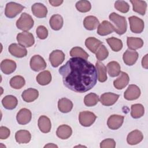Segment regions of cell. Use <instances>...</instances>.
Here are the masks:
<instances>
[{"mask_svg":"<svg viewBox=\"0 0 148 148\" xmlns=\"http://www.w3.org/2000/svg\"><path fill=\"white\" fill-rule=\"evenodd\" d=\"M76 9L82 13H86L89 12L91 8V3L89 1L86 0L79 1L76 3Z\"/></svg>","mask_w":148,"mask_h":148,"instance_id":"ab89813d","label":"cell"},{"mask_svg":"<svg viewBox=\"0 0 148 148\" xmlns=\"http://www.w3.org/2000/svg\"><path fill=\"white\" fill-rule=\"evenodd\" d=\"M65 60V54L62 51L60 50H53L49 56V61L51 65L56 68L61 64Z\"/></svg>","mask_w":148,"mask_h":148,"instance_id":"9c48e42d","label":"cell"},{"mask_svg":"<svg viewBox=\"0 0 148 148\" xmlns=\"http://www.w3.org/2000/svg\"><path fill=\"white\" fill-rule=\"evenodd\" d=\"M64 84L76 92L91 90L97 83V72L95 66L80 57L70 58L58 70Z\"/></svg>","mask_w":148,"mask_h":148,"instance_id":"6da1fadb","label":"cell"},{"mask_svg":"<svg viewBox=\"0 0 148 148\" xmlns=\"http://www.w3.org/2000/svg\"><path fill=\"white\" fill-rule=\"evenodd\" d=\"M96 58L98 60L103 61L105 60L109 56V51L105 45H101L98 50L95 53Z\"/></svg>","mask_w":148,"mask_h":148,"instance_id":"60d3db41","label":"cell"},{"mask_svg":"<svg viewBox=\"0 0 148 148\" xmlns=\"http://www.w3.org/2000/svg\"><path fill=\"white\" fill-rule=\"evenodd\" d=\"M38 125L40 131L43 133H48L50 131L51 123L50 119L46 116H41L38 119Z\"/></svg>","mask_w":148,"mask_h":148,"instance_id":"44dd1931","label":"cell"},{"mask_svg":"<svg viewBox=\"0 0 148 148\" xmlns=\"http://www.w3.org/2000/svg\"><path fill=\"white\" fill-rule=\"evenodd\" d=\"M30 67L35 71L38 72L45 69L46 68V62L43 57L39 55H34L30 60Z\"/></svg>","mask_w":148,"mask_h":148,"instance_id":"ba28073f","label":"cell"},{"mask_svg":"<svg viewBox=\"0 0 148 148\" xmlns=\"http://www.w3.org/2000/svg\"><path fill=\"white\" fill-rule=\"evenodd\" d=\"M37 36L40 39H45L48 36V30L43 25H39L36 30Z\"/></svg>","mask_w":148,"mask_h":148,"instance_id":"7bdbcfd3","label":"cell"},{"mask_svg":"<svg viewBox=\"0 0 148 148\" xmlns=\"http://www.w3.org/2000/svg\"><path fill=\"white\" fill-rule=\"evenodd\" d=\"M114 8L118 11L126 13L129 11L130 5L124 1H117L114 3Z\"/></svg>","mask_w":148,"mask_h":148,"instance_id":"b9f144b4","label":"cell"},{"mask_svg":"<svg viewBox=\"0 0 148 148\" xmlns=\"http://www.w3.org/2000/svg\"><path fill=\"white\" fill-rule=\"evenodd\" d=\"M2 103L3 107L8 110L14 109L18 103V101L16 97L12 95L5 96L2 100Z\"/></svg>","mask_w":148,"mask_h":148,"instance_id":"4316f807","label":"cell"},{"mask_svg":"<svg viewBox=\"0 0 148 148\" xmlns=\"http://www.w3.org/2000/svg\"><path fill=\"white\" fill-rule=\"evenodd\" d=\"M49 2L53 6H58L63 3L62 0H49Z\"/></svg>","mask_w":148,"mask_h":148,"instance_id":"bcb514c9","label":"cell"},{"mask_svg":"<svg viewBox=\"0 0 148 148\" xmlns=\"http://www.w3.org/2000/svg\"><path fill=\"white\" fill-rule=\"evenodd\" d=\"M99 101V97L95 93H89L84 97V103L87 106H94Z\"/></svg>","mask_w":148,"mask_h":148,"instance_id":"74e56055","label":"cell"},{"mask_svg":"<svg viewBox=\"0 0 148 148\" xmlns=\"http://www.w3.org/2000/svg\"><path fill=\"white\" fill-rule=\"evenodd\" d=\"M124 117L118 114L111 115L108 119L107 125L108 127L113 130L119 129L123 124Z\"/></svg>","mask_w":148,"mask_h":148,"instance_id":"4fadbf2b","label":"cell"},{"mask_svg":"<svg viewBox=\"0 0 148 148\" xmlns=\"http://www.w3.org/2000/svg\"><path fill=\"white\" fill-rule=\"evenodd\" d=\"M114 31V26L108 21H103L98 27L97 34L101 36H106Z\"/></svg>","mask_w":148,"mask_h":148,"instance_id":"9a60e30c","label":"cell"},{"mask_svg":"<svg viewBox=\"0 0 148 148\" xmlns=\"http://www.w3.org/2000/svg\"><path fill=\"white\" fill-rule=\"evenodd\" d=\"M111 49L114 51H119L123 48L122 41L115 37L109 38L106 39Z\"/></svg>","mask_w":148,"mask_h":148,"instance_id":"d590c367","label":"cell"},{"mask_svg":"<svg viewBox=\"0 0 148 148\" xmlns=\"http://www.w3.org/2000/svg\"><path fill=\"white\" fill-rule=\"evenodd\" d=\"M95 68L97 72V76H98V80L100 82H105L107 79V69L106 67L105 66V65L100 62L99 61H97L95 64Z\"/></svg>","mask_w":148,"mask_h":148,"instance_id":"f1b7e54d","label":"cell"},{"mask_svg":"<svg viewBox=\"0 0 148 148\" xmlns=\"http://www.w3.org/2000/svg\"><path fill=\"white\" fill-rule=\"evenodd\" d=\"M119 98V95L112 92H105L101 95V103L106 106H112L114 105Z\"/></svg>","mask_w":148,"mask_h":148,"instance_id":"5bb4252c","label":"cell"},{"mask_svg":"<svg viewBox=\"0 0 148 148\" xmlns=\"http://www.w3.org/2000/svg\"><path fill=\"white\" fill-rule=\"evenodd\" d=\"M25 82V79L23 76L17 75L10 79V85L14 89H20L24 86Z\"/></svg>","mask_w":148,"mask_h":148,"instance_id":"8d00e7d4","label":"cell"},{"mask_svg":"<svg viewBox=\"0 0 148 148\" xmlns=\"http://www.w3.org/2000/svg\"><path fill=\"white\" fill-rule=\"evenodd\" d=\"M143 139V135L141 131L135 130L130 132L127 138V143L131 145H137Z\"/></svg>","mask_w":148,"mask_h":148,"instance_id":"ac0fdd59","label":"cell"},{"mask_svg":"<svg viewBox=\"0 0 148 148\" xmlns=\"http://www.w3.org/2000/svg\"><path fill=\"white\" fill-rule=\"evenodd\" d=\"M84 28L89 31L94 30L99 25V21L98 18L93 16H88L85 17L83 20Z\"/></svg>","mask_w":148,"mask_h":148,"instance_id":"603a6c76","label":"cell"},{"mask_svg":"<svg viewBox=\"0 0 148 148\" xmlns=\"http://www.w3.org/2000/svg\"><path fill=\"white\" fill-rule=\"evenodd\" d=\"M97 116L94 113L89 111H83L80 112L79 120L80 124L84 127L91 126L95 121Z\"/></svg>","mask_w":148,"mask_h":148,"instance_id":"8992f818","label":"cell"},{"mask_svg":"<svg viewBox=\"0 0 148 148\" xmlns=\"http://www.w3.org/2000/svg\"><path fill=\"white\" fill-rule=\"evenodd\" d=\"M10 134V130L3 126H1L0 127V139H7Z\"/></svg>","mask_w":148,"mask_h":148,"instance_id":"f6af8a7d","label":"cell"},{"mask_svg":"<svg viewBox=\"0 0 148 148\" xmlns=\"http://www.w3.org/2000/svg\"><path fill=\"white\" fill-rule=\"evenodd\" d=\"M131 31L135 34L141 33L144 29V21L139 17L132 16L128 18Z\"/></svg>","mask_w":148,"mask_h":148,"instance_id":"52a82bcc","label":"cell"},{"mask_svg":"<svg viewBox=\"0 0 148 148\" xmlns=\"http://www.w3.org/2000/svg\"><path fill=\"white\" fill-rule=\"evenodd\" d=\"M107 71L108 74L111 77H116L120 75L121 67L120 64L116 61H111L107 64Z\"/></svg>","mask_w":148,"mask_h":148,"instance_id":"1f68e13d","label":"cell"},{"mask_svg":"<svg viewBox=\"0 0 148 148\" xmlns=\"http://www.w3.org/2000/svg\"><path fill=\"white\" fill-rule=\"evenodd\" d=\"M120 74V76L113 82L114 87L118 90H121L125 87L130 81L129 76L127 73L121 72Z\"/></svg>","mask_w":148,"mask_h":148,"instance_id":"ffe728a7","label":"cell"},{"mask_svg":"<svg viewBox=\"0 0 148 148\" xmlns=\"http://www.w3.org/2000/svg\"><path fill=\"white\" fill-rule=\"evenodd\" d=\"M38 91L32 88H29L24 90L21 94L23 99L26 102H32L34 101L38 98Z\"/></svg>","mask_w":148,"mask_h":148,"instance_id":"7402d4cb","label":"cell"},{"mask_svg":"<svg viewBox=\"0 0 148 148\" xmlns=\"http://www.w3.org/2000/svg\"><path fill=\"white\" fill-rule=\"evenodd\" d=\"M140 95V88L135 84H130L124 92V98L128 101H133L138 99Z\"/></svg>","mask_w":148,"mask_h":148,"instance_id":"8fae6325","label":"cell"},{"mask_svg":"<svg viewBox=\"0 0 148 148\" xmlns=\"http://www.w3.org/2000/svg\"><path fill=\"white\" fill-rule=\"evenodd\" d=\"M9 53L17 58H23L27 56V50L25 47L17 43H12L9 47Z\"/></svg>","mask_w":148,"mask_h":148,"instance_id":"30bf717a","label":"cell"},{"mask_svg":"<svg viewBox=\"0 0 148 148\" xmlns=\"http://www.w3.org/2000/svg\"><path fill=\"white\" fill-rule=\"evenodd\" d=\"M102 42L94 37H89L86 39L85 45L87 48L92 53H95Z\"/></svg>","mask_w":148,"mask_h":148,"instance_id":"cb8c5ba5","label":"cell"},{"mask_svg":"<svg viewBox=\"0 0 148 148\" xmlns=\"http://www.w3.org/2000/svg\"><path fill=\"white\" fill-rule=\"evenodd\" d=\"M45 147H58V146L53 143H48L45 146Z\"/></svg>","mask_w":148,"mask_h":148,"instance_id":"c3c4849f","label":"cell"},{"mask_svg":"<svg viewBox=\"0 0 148 148\" xmlns=\"http://www.w3.org/2000/svg\"><path fill=\"white\" fill-rule=\"evenodd\" d=\"M133 10L141 15H145L147 8V3L145 1L131 0Z\"/></svg>","mask_w":148,"mask_h":148,"instance_id":"f546056e","label":"cell"},{"mask_svg":"<svg viewBox=\"0 0 148 148\" xmlns=\"http://www.w3.org/2000/svg\"><path fill=\"white\" fill-rule=\"evenodd\" d=\"M109 19L111 20L114 26V31L119 35L124 34L127 28V23L124 17L121 16L115 12H113L109 14Z\"/></svg>","mask_w":148,"mask_h":148,"instance_id":"7a4b0ae2","label":"cell"},{"mask_svg":"<svg viewBox=\"0 0 148 148\" xmlns=\"http://www.w3.org/2000/svg\"><path fill=\"white\" fill-rule=\"evenodd\" d=\"M16 63L14 61L9 59L3 60L1 62V69L6 75H9L13 73L16 70Z\"/></svg>","mask_w":148,"mask_h":148,"instance_id":"e0dca14e","label":"cell"},{"mask_svg":"<svg viewBox=\"0 0 148 148\" xmlns=\"http://www.w3.org/2000/svg\"><path fill=\"white\" fill-rule=\"evenodd\" d=\"M38 83L42 86H45L51 81V75L49 71H44L39 73L36 76Z\"/></svg>","mask_w":148,"mask_h":148,"instance_id":"836d02e7","label":"cell"},{"mask_svg":"<svg viewBox=\"0 0 148 148\" xmlns=\"http://www.w3.org/2000/svg\"><path fill=\"white\" fill-rule=\"evenodd\" d=\"M70 56L73 57H80L87 60L88 57V53L80 47H74L70 51Z\"/></svg>","mask_w":148,"mask_h":148,"instance_id":"f35d334b","label":"cell"},{"mask_svg":"<svg viewBox=\"0 0 148 148\" xmlns=\"http://www.w3.org/2000/svg\"><path fill=\"white\" fill-rule=\"evenodd\" d=\"M131 115L134 119H139L142 117L145 113V108L142 104H134L131 107Z\"/></svg>","mask_w":148,"mask_h":148,"instance_id":"e575fe53","label":"cell"},{"mask_svg":"<svg viewBox=\"0 0 148 148\" xmlns=\"http://www.w3.org/2000/svg\"><path fill=\"white\" fill-rule=\"evenodd\" d=\"M115 147L116 142L111 138L104 139L100 143V147L101 148H114Z\"/></svg>","mask_w":148,"mask_h":148,"instance_id":"ee69618b","label":"cell"},{"mask_svg":"<svg viewBox=\"0 0 148 148\" xmlns=\"http://www.w3.org/2000/svg\"><path fill=\"white\" fill-rule=\"evenodd\" d=\"M72 134V130L68 125L63 124L59 126L57 130V136L61 139H66L69 138Z\"/></svg>","mask_w":148,"mask_h":148,"instance_id":"d4e9b609","label":"cell"},{"mask_svg":"<svg viewBox=\"0 0 148 148\" xmlns=\"http://www.w3.org/2000/svg\"><path fill=\"white\" fill-rule=\"evenodd\" d=\"M80 146H81V147H85V146H76V147H80Z\"/></svg>","mask_w":148,"mask_h":148,"instance_id":"681fc988","label":"cell"},{"mask_svg":"<svg viewBox=\"0 0 148 148\" xmlns=\"http://www.w3.org/2000/svg\"><path fill=\"white\" fill-rule=\"evenodd\" d=\"M24 9V7L23 5L16 2H10L6 5L5 14L8 18H14L20 13Z\"/></svg>","mask_w":148,"mask_h":148,"instance_id":"277c9868","label":"cell"},{"mask_svg":"<svg viewBox=\"0 0 148 148\" xmlns=\"http://www.w3.org/2000/svg\"><path fill=\"white\" fill-rule=\"evenodd\" d=\"M138 56L139 55L137 51L127 49L123 54V61L127 65H133L136 62L138 58Z\"/></svg>","mask_w":148,"mask_h":148,"instance_id":"2e32d148","label":"cell"},{"mask_svg":"<svg viewBox=\"0 0 148 148\" xmlns=\"http://www.w3.org/2000/svg\"><path fill=\"white\" fill-rule=\"evenodd\" d=\"M147 54H146L142 58V66L145 68V69H147L148 68V65H147Z\"/></svg>","mask_w":148,"mask_h":148,"instance_id":"7dc6e473","label":"cell"},{"mask_svg":"<svg viewBox=\"0 0 148 148\" xmlns=\"http://www.w3.org/2000/svg\"><path fill=\"white\" fill-rule=\"evenodd\" d=\"M127 45L131 50H136L141 48L143 45V41L141 38L134 37H127Z\"/></svg>","mask_w":148,"mask_h":148,"instance_id":"d6a6232c","label":"cell"},{"mask_svg":"<svg viewBox=\"0 0 148 148\" xmlns=\"http://www.w3.org/2000/svg\"><path fill=\"white\" fill-rule=\"evenodd\" d=\"M33 14L38 18H44L47 14V8L41 3H35L31 7Z\"/></svg>","mask_w":148,"mask_h":148,"instance_id":"d6986e66","label":"cell"},{"mask_svg":"<svg viewBox=\"0 0 148 148\" xmlns=\"http://www.w3.org/2000/svg\"><path fill=\"white\" fill-rule=\"evenodd\" d=\"M17 40L18 44L25 47H29L35 43V39L33 35L26 31L18 33L17 35Z\"/></svg>","mask_w":148,"mask_h":148,"instance_id":"5b68a950","label":"cell"},{"mask_svg":"<svg viewBox=\"0 0 148 148\" xmlns=\"http://www.w3.org/2000/svg\"><path fill=\"white\" fill-rule=\"evenodd\" d=\"M63 23L64 20L62 17L58 14L53 15L49 20L50 26L55 31L60 30L62 27Z\"/></svg>","mask_w":148,"mask_h":148,"instance_id":"4dcf8cb0","label":"cell"},{"mask_svg":"<svg viewBox=\"0 0 148 148\" xmlns=\"http://www.w3.org/2000/svg\"><path fill=\"white\" fill-rule=\"evenodd\" d=\"M58 108L62 113H68L71 112L73 108V103L69 99L62 98L58 100Z\"/></svg>","mask_w":148,"mask_h":148,"instance_id":"484cf974","label":"cell"},{"mask_svg":"<svg viewBox=\"0 0 148 148\" xmlns=\"http://www.w3.org/2000/svg\"><path fill=\"white\" fill-rule=\"evenodd\" d=\"M31 118V112L27 108H23L20 109L16 116L17 121L20 125H25L28 124L30 122Z\"/></svg>","mask_w":148,"mask_h":148,"instance_id":"7c38bea8","label":"cell"},{"mask_svg":"<svg viewBox=\"0 0 148 148\" xmlns=\"http://www.w3.org/2000/svg\"><path fill=\"white\" fill-rule=\"evenodd\" d=\"M34 24L32 17L27 13H23L16 21L17 27L22 31H27L31 29Z\"/></svg>","mask_w":148,"mask_h":148,"instance_id":"3957f363","label":"cell"},{"mask_svg":"<svg viewBox=\"0 0 148 148\" xmlns=\"http://www.w3.org/2000/svg\"><path fill=\"white\" fill-rule=\"evenodd\" d=\"M15 139L18 143H27L31 139V135L27 130H19L15 134Z\"/></svg>","mask_w":148,"mask_h":148,"instance_id":"83f0119b","label":"cell"}]
</instances>
